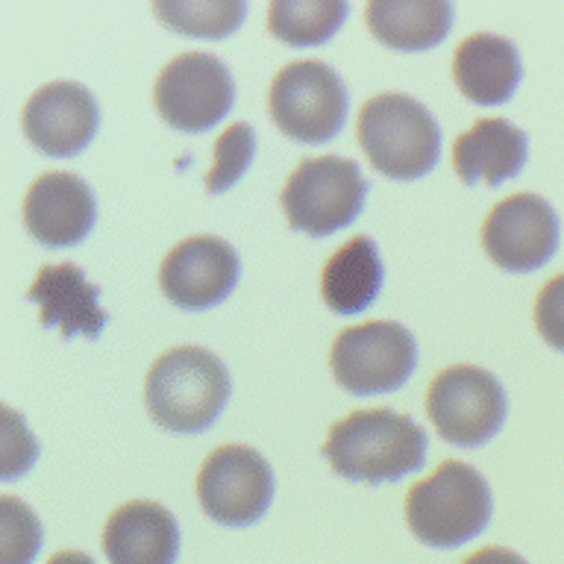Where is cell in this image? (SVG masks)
I'll use <instances>...</instances> for the list:
<instances>
[{
  "label": "cell",
  "instance_id": "obj_1",
  "mask_svg": "<svg viewBox=\"0 0 564 564\" xmlns=\"http://www.w3.org/2000/svg\"><path fill=\"white\" fill-rule=\"evenodd\" d=\"M324 456L352 482H397L426 462V432L391 409H361L333 423Z\"/></svg>",
  "mask_w": 564,
  "mask_h": 564
},
{
  "label": "cell",
  "instance_id": "obj_2",
  "mask_svg": "<svg viewBox=\"0 0 564 564\" xmlns=\"http://www.w3.org/2000/svg\"><path fill=\"white\" fill-rule=\"evenodd\" d=\"M227 365L203 347H174L153 361L144 382L150 417L167 432H203L229 400Z\"/></svg>",
  "mask_w": 564,
  "mask_h": 564
},
{
  "label": "cell",
  "instance_id": "obj_3",
  "mask_svg": "<svg viewBox=\"0 0 564 564\" xmlns=\"http://www.w3.org/2000/svg\"><path fill=\"white\" fill-rule=\"evenodd\" d=\"M356 135L379 174L391 180H421L438 165L441 127L414 97L388 91L361 106Z\"/></svg>",
  "mask_w": 564,
  "mask_h": 564
},
{
  "label": "cell",
  "instance_id": "obj_4",
  "mask_svg": "<svg viewBox=\"0 0 564 564\" xmlns=\"http://www.w3.org/2000/svg\"><path fill=\"white\" fill-rule=\"evenodd\" d=\"M494 511L485 476L465 462L444 465L409 488L405 520L414 535L430 546H462L488 527Z\"/></svg>",
  "mask_w": 564,
  "mask_h": 564
},
{
  "label": "cell",
  "instance_id": "obj_5",
  "mask_svg": "<svg viewBox=\"0 0 564 564\" xmlns=\"http://www.w3.org/2000/svg\"><path fill=\"white\" fill-rule=\"evenodd\" d=\"M368 188V180L352 159H306L289 176L280 203L291 229L321 238L359 218Z\"/></svg>",
  "mask_w": 564,
  "mask_h": 564
},
{
  "label": "cell",
  "instance_id": "obj_6",
  "mask_svg": "<svg viewBox=\"0 0 564 564\" xmlns=\"http://www.w3.org/2000/svg\"><path fill=\"white\" fill-rule=\"evenodd\" d=\"M273 123L300 144L335 139L347 118V88L326 62H291L273 77L268 95Z\"/></svg>",
  "mask_w": 564,
  "mask_h": 564
},
{
  "label": "cell",
  "instance_id": "obj_7",
  "mask_svg": "<svg viewBox=\"0 0 564 564\" xmlns=\"http://www.w3.org/2000/svg\"><path fill=\"white\" fill-rule=\"evenodd\" d=\"M329 361L335 382L350 394H388L412 377L417 365V341L403 324L373 321L338 333Z\"/></svg>",
  "mask_w": 564,
  "mask_h": 564
},
{
  "label": "cell",
  "instance_id": "obj_8",
  "mask_svg": "<svg viewBox=\"0 0 564 564\" xmlns=\"http://www.w3.org/2000/svg\"><path fill=\"white\" fill-rule=\"evenodd\" d=\"M506 391L494 373L474 365H453L432 379L426 412L444 441L456 447H482L506 421Z\"/></svg>",
  "mask_w": 564,
  "mask_h": 564
},
{
  "label": "cell",
  "instance_id": "obj_9",
  "mask_svg": "<svg viewBox=\"0 0 564 564\" xmlns=\"http://www.w3.org/2000/svg\"><path fill=\"white\" fill-rule=\"evenodd\" d=\"M153 100L174 130L206 132L232 109L236 83L218 56L183 53L162 68Z\"/></svg>",
  "mask_w": 564,
  "mask_h": 564
},
{
  "label": "cell",
  "instance_id": "obj_10",
  "mask_svg": "<svg viewBox=\"0 0 564 564\" xmlns=\"http://www.w3.org/2000/svg\"><path fill=\"white\" fill-rule=\"evenodd\" d=\"M203 511L224 527H250L273 500V470L253 447L227 444L209 453L197 474Z\"/></svg>",
  "mask_w": 564,
  "mask_h": 564
},
{
  "label": "cell",
  "instance_id": "obj_11",
  "mask_svg": "<svg viewBox=\"0 0 564 564\" xmlns=\"http://www.w3.org/2000/svg\"><path fill=\"white\" fill-rule=\"evenodd\" d=\"M482 247L502 271H538L558 250V215L538 194L506 197L485 218Z\"/></svg>",
  "mask_w": 564,
  "mask_h": 564
},
{
  "label": "cell",
  "instance_id": "obj_12",
  "mask_svg": "<svg viewBox=\"0 0 564 564\" xmlns=\"http://www.w3.org/2000/svg\"><path fill=\"white\" fill-rule=\"evenodd\" d=\"M241 262L236 247L224 238L194 236L185 238L165 256L159 268V285L165 297L180 308H212L232 294Z\"/></svg>",
  "mask_w": 564,
  "mask_h": 564
},
{
  "label": "cell",
  "instance_id": "obj_13",
  "mask_svg": "<svg viewBox=\"0 0 564 564\" xmlns=\"http://www.w3.org/2000/svg\"><path fill=\"white\" fill-rule=\"evenodd\" d=\"M21 123L33 148L47 156L65 159L77 156L79 150L88 148L100 123V112L95 95L86 86L59 79L42 86L26 100Z\"/></svg>",
  "mask_w": 564,
  "mask_h": 564
},
{
  "label": "cell",
  "instance_id": "obj_14",
  "mask_svg": "<svg viewBox=\"0 0 564 564\" xmlns=\"http://www.w3.org/2000/svg\"><path fill=\"white\" fill-rule=\"evenodd\" d=\"M97 203L86 180L65 171L39 176L24 197V224L47 247L79 245L91 232Z\"/></svg>",
  "mask_w": 564,
  "mask_h": 564
},
{
  "label": "cell",
  "instance_id": "obj_15",
  "mask_svg": "<svg viewBox=\"0 0 564 564\" xmlns=\"http://www.w3.org/2000/svg\"><path fill=\"white\" fill-rule=\"evenodd\" d=\"M104 553L109 564H174L180 555V527L159 502H127L106 520Z\"/></svg>",
  "mask_w": 564,
  "mask_h": 564
},
{
  "label": "cell",
  "instance_id": "obj_16",
  "mask_svg": "<svg viewBox=\"0 0 564 564\" xmlns=\"http://www.w3.org/2000/svg\"><path fill=\"white\" fill-rule=\"evenodd\" d=\"M26 297L42 306V326L59 329L62 338L70 341L74 335L97 338L106 326V312L97 306L100 289L86 280L77 264H44Z\"/></svg>",
  "mask_w": 564,
  "mask_h": 564
},
{
  "label": "cell",
  "instance_id": "obj_17",
  "mask_svg": "<svg viewBox=\"0 0 564 564\" xmlns=\"http://www.w3.org/2000/svg\"><path fill=\"white\" fill-rule=\"evenodd\" d=\"M527 132L502 118H482L453 144V165L465 185H500L527 165Z\"/></svg>",
  "mask_w": 564,
  "mask_h": 564
},
{
  "label": "cell",
  "instance_id": "obj_18",
  "mask_svg": "<svg viewBox=\"0 0 564 564\" xmlns=\"http://www.w3.org/2000/svg\"><path fill=\"white\" fill-rule=\"evenodd\" d=\"M518 47L502 35L476 33L458 44L453 77L467 100L479 106L506 104L520 83Z\"/></svg>",
  "mask_w": 564,
  "mask_h": 564
},
{
  "label": "cell",
  "instance_id": "obj_19",
  "mask_svg": "<svg viewBox=\"0 0 564 564\" xmlns=\"http://www.w3.org/2000/svg\"><path fill=\"white\" fill-rule=\"evenodd\" d=\"M370 33L394 51H430L453 26V7L444 0H370L365 9Z\"/></svg>",
  "mask_w": 564,
  "mask_h": 564
},
{
  "label": "cell",
  "instance_id": "obj_20",
  "mask_svg": "<svg viewBox=\"0 0 564 564\" xmlns=\"http://www.w3.org/2000/svg\"><path fill=\"white\" fill-rule=\"evenodd\" d=\"M382 289V259L373 238L356 236L324 264L321 294L335 315H359Z\"/></svg>",
  "mask_w": 564,
  "mask_h": 564
},
{
  "label": "cell",
  "instance_id": "obj_21",
  "mask_svg": "<svg viewBox=\"0 0 564 564\" xmlns=\"http://www.w3.org/2000/svg\"><path fill=\"white\" fill-rule=\"evenodd\" d=\"M344 18H347L344 0H273L268 26L285 44L312 47L333 39Z\"/></svg>",
  "mask_w": 564,
  "mask_h": 564
},
{
  "label": "cell",
  "instance_id": "obj_22",
  "mask_svg": "<svg viewBox=\"0 0 564 564\" xmlns=\"http://www.w3.org/2000/svg\"><path fill=\"white\" fill-rule=\"evenodd\" d=\"M153 12L176 33L194 39H224L241 26L245 0H156Z\"/></svg>",
  "mask_w": 564,
  "mask_h": 564
},
{
  "label": "cell",
  "instance_id": "obj_23",
  "mask_svg": "<svg viewBox=\"0 0 564 564\" xmlns=\"http://www.w3.org/2000/svg\"><path fill=\"white\" fill-rule=\"evenodd\" d=\"M0 538H3L0 564H33L42 550V523L30 506L15 497H3L0 500Z\"/></svg>",
  "mask_w": 564,
  "mask_h": 564
},
{
  "label": "cell",
  "instance_id": "obj_24",
  "mask_svg": "<svg viewBox=\"0 0 564 564\" xmlns=\"http://www.w3.org/2000/svg\"><path fill=\"white\" fill-rule=\"evenodd\" d=\"M256 153V132L250 123H232L218 141H215V165L206 174V192L220 194L229 185L238 183L250 167Z\"/></svg>",
  "mask_w": 564,
  "mask_h": 564
},
{
  "label": "cell",
  "instance_id": "obj_25",
  "mask_svg": "<svg viewBox=\"0 0 564 564\" xmlns=\"http://www.w3.org/2000/svg\"><path fill=\"white\" fill-rule=\"evenodd\" d=\"M39 456V444L24 426V417L12 409H3V470L0 479H18L33 467Z\"/></svg>",
  "mask_w": 564,
  "mask_h": 564
},
{
  "label": "cell",
  "instance_id": "obj_26",
  "mask_svg": "<svg viewBox=\"0 0 564 564\" xmlns=\"http://www.w3.org/2000/svg\"><path fill=\"white\" fill-rule=\"evenodd\" d=\"M538 333L553 350L564 352V273L546 282L535 300Z\"/></svg>",
  "mask_w": 564,
  "mask_h": 564
},
{
  "label": "cell",
  "instance_id": "obj_27",
  "mask_svg": "<svg viewBox=\"0 0 564 564\" xmlns=\"http://www.w3.org/2000/svg\"><path fill=\"white\" fill-rule=\"evenodd\" d=\"M465 564H527L518 553L502 550V546H485L479 553H474Z\"/></svg>",
  "mask_w": 564,
  "mask_h": 564
},
{
  "label": "cell",
  "instance_id": "obj_28",
  "mask_svg": "<svg viewBox=\"0 0 564 564\" xmlns=\"http://www.w3.org/2000/svg\"><path fill=\"white\" fill-rule=\"evenodd\" d=\"M47 564H95L86 553H77V550H65V553H56Z\"/></svg>",
  "mask_w": 564,
  "mask_h": 564
}]
</instances>
